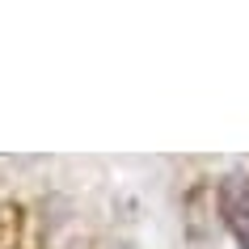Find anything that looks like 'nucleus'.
Listing matches in <instances>:
<instances>
[{
	"label": "nucleus",
	"mask_w": 249,
	"mask_h": 249,
	"mask_svg": "<svg viewBox=\"0 0 249 249\" xmlns=\"http://www.w3.org/2000/svg\"><path fill=\"white\" fill-rule=\"evenodd\" d=\"M215 198H220V215L228 224L232 241L241 249H249V173H228V178H220Z\"/></svg>",
	"instance_id": "nucleus-1"
}]
</instances>
